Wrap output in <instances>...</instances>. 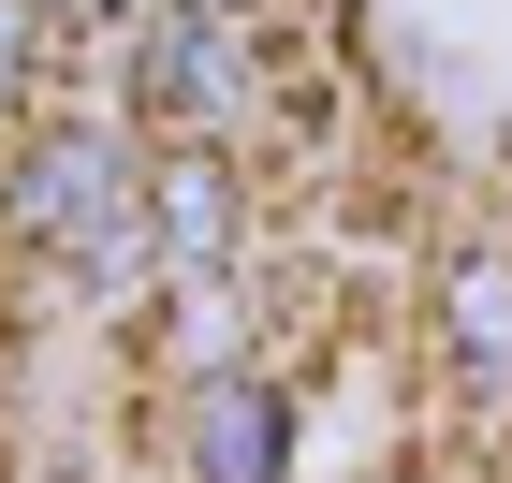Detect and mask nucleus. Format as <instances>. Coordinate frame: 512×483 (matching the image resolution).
<instances>
[{"label": "nucleus", "mask_w": 512, "mask_h": 483, "mask_svg": "<svg viewBox=\"0 0 512 483\" xmlns=\"http://www.w3.org/2000/svg\"><path fill=\"white\" fill-rule=\"evenodd\" d=\"M161 235H176V249H220V176H161Z\"/></svg>", "instance_id": "nucleus-1"}]
</instances>
